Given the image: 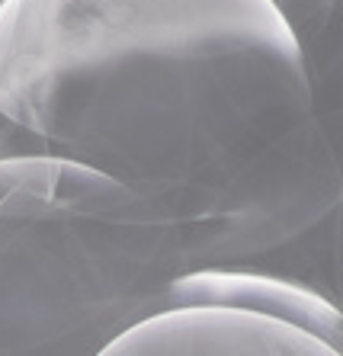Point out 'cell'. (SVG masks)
<instances>
[{"label":"cell","mask_w":343,"mask_h":356,"mask_svg":"<svg viewBox=\"0 0 343 356\" xmlns=\"http://www.w3.org/2000/svg\"><path fill=\"white\" fill-rule=\"evenodd\" d=\"M0 161L126 186L180 225L190 273L279 257L343 206L267 0H7Z\"/></svg>","instance_id":"cell-1"},{"label":"cell","mask_w":343,"mask_h":356,"mask_svg":"<svg viewBox=\"0 0 343 356\" xmlns=\"http://www.w3.org/2000/svg\"><path fill=\"white\" fill-rule=\"evenodd\" d=\"M190 276L180 225L58 161H0V356H103Z\"/></svg>","instance_id":"cell-2"},{"label":"cell","mask_w":343,"mask_h":356,"mask_svg":"<svg viewBox=\"0 0 343 356\" xmlns=\"http://www.w3.org/2000/svg\"><path fill=\"white\" fill-rule=\"evenodd\" d=\"M103 356H343L315 334L235 308H164Z\"/></svg>","instance_id":"cell-3"},{"label":"cell","mask_w":343,"mask_h":356,"mask_svg":"<svg viewBox=\"0 0 343 356\" xmlns=\"http://www.w3.org/2000/svg\"><path fill=\"white\" fill-rule=\"evenodd\" d=\"M167 308H235L315 334L343 353V312L324 296L263 270H202L174 282Z\"/></svg>","instance_id":"cell-4"},{"label":"cell","mask_w":343,"mask_h":356,"mask_svg":"<svg viewBox=\"0 0 343 356\" xmlns=\"http://www.w3.org/2000/svg\"><path fill=\"white\" fill-rule=\"evenodd\" d=\"M299 51L315 122L343 180V0H267Z\"/></svg>","instance_id":"cell-5"},{"label":"cell","mask_w":343,"mask_h":356,"mask_svg":"<svg viewBox=\"0 0 343 356\" xmlns=\"http://www.w3.org/2000/svg\"><path fill=\"white\" fill-rule=\"evenodd\" d=\"M285 254H301V257L315 260L318 276L305 280L301 286L315 289L334 308L343 312V206L321 225L318 232L308 234L305 241H299V244L289 248Z\"/></svg>","instance_id":"cell-6"},{"label":"cell","mask_w":343,"mask_h":356,"mask_svg":"<svg viewBox=\"0 0 343 356\" xmlns=\"http://www.w3.org/2000/svg\"><path fill=\"white\" fill-rule=\"evenodd\" d=\"M3 3H7V0H0V10H3Z\"/></svg>","instance_id":"cell-7"}]
</instances>
